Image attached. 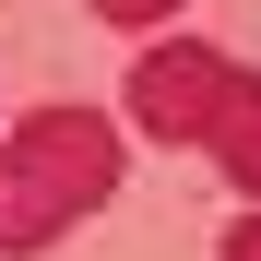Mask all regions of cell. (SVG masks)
<instances>
[{"instance_id": "6da1fadb", "label": "cell", "mask_w": 261, "mask_h": 261, "mask_svg": "<svg viewBox=\"0 0 261 261\" xmlns=\"http://www.w3.org/2000/svg\"><path fill=\"white\" fill-rule=\"evenodd\" d=\"M107 190H119L107 107H36V119H12V130H0V261L60 249Z\"/></svg>"}, {"instance_id": "7a4b0ae2", "label": "cell", "mask_w": 261, "mask_h": 261, "mask_svg": "<svg viewBox=\"0 0 261 261\" xmlns=\"http://www.w3.org/2000/svg\"><path fill=\"white\" fill-rule=\"evenodd\" d=\"M119 107H130L143 143H202L261 202V71H238L226 48H143L130 83H119Z\"/></svg>"}, {"instance_id": "3957f363", "label": "cell", "mask_w": 261, "mask_h": 261, "mask_svg": "<svg viewBox=\"0 0 261 261\" xmlns=\"http://www.w3.org/2000/svg\"><path fill=\"white\" fill-rule=\"evenodd\" d=\"M166 12H190V0H95V24H166Z\"/></svg>"}, {"instance_id": "277c9868", "label": "cell", "mask_w": 261, "mask_h": 261, "mask_svg": "<svg viewBox=\"0 0 261 261\" xmlns=\"http://www.w3.org/2000/svg\"><path fill=\"white\" fill-rule=\"evenodd\" d=\"M214 261H261V214H238V226H226V249H214Z\"/></svg>"}]
</instances>
